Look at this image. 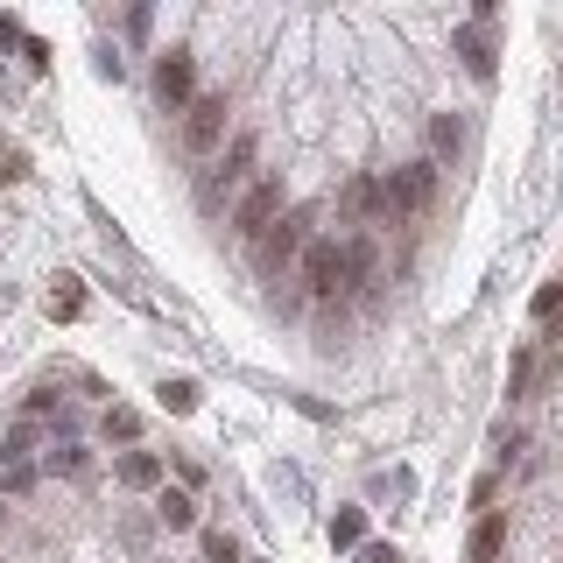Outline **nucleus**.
Masks as SVG:
<instances>
[{"label":"nucleus","mask_w":563,"mask_h":563,"mask_svg":"<svg viewBox=\"0 0 563 563\" xmlns=\"http://www.w3.org/2000/svg\"><path fill=\"white\" fill-rule=\"evenodd\" d=\"M303 289L317 296V303H339V296H352L345 240H310V246H303Z\"/></svg>","instance_id":"obj_1"},{"label":"nucleus","mask_w":563,"mask_h":563,"mask_svg":"<svg viewBox=\"0 0 563 563\" xmlns=\"http://www.w3.org/2000/svg\"><path fill=\"white\" fill-rule=\"evenodd\" d=\"M380 190H387V219H422L437 205V163H401Z\"/></svg>","instance_id":"obj_2"},{"label":"nucleus","mask_w":563,"mask_h":563,"mask_svg":"<svg viewBox=\"0 0 563 563\" xmlns=\"http://www.w3.org/2000/svg\"><path fill=\"white\" fill-rule=\"evenodd\" d=\"M303 211H282V225H268V233L254 240V261H261V275H289L296 261H303V246H310V233H303Z\"/></svg>","instance_id":"obj_3"},{"label":"nucleus","mask_w":563,"mask_h":563,"mask_svg":"<svg viewBox=\"0 0 563 563\" xmlns=\"http://www.w3.org/2000/svg\"><path fill=\"white\" fill-rule=\"evenodd\" d=\"M233 225L246 240H261L268 225H282V176H254V184L240 190V211H233Z\"/></svg>","instance_id":"obj_4"},{"label":"nucleus","mask_w":563,"mask_h":563,"mask_svg":"<svg viewBox=\"0 0 563 563\" xmlns=\"http://www.w3.org/2000/svg\"><path fill=\"white\" fill-rule=\"evenodd\" d=\"M225 141V92H198L184 106V148L190 155H211Z\"/></svg>","instance_id":"obj_5"},{"label":"nucleus","mask_w":563,"mask_h":563,"mask_svg":"<svg viewBox=\"0 0 563 563\" xmlns=\"http://www.w3.org/2000/svg\"><path fill=\"white\" fill-rule=\"evenodd\" d=\"M155 99H163L169 113H184V106L198 99V78H190V57H184V49H163V64H155Z\"/></svg>","instance_id":"obj_6"},{"label":"nucleus","mask_w":563,"mask_h":563,"mask_svg":"<svg viewBox=\"0 0 563 563\" xmlns=\"http://www.w3.org/2000/svg\"><path fill=\"white\" fill-rule=\"evenodd\" d=\"M500 550H507V515H493V507H486L479 528H472V542H465V556H472V563H493Z\"/></svg>","instance_id":"obj_7"},{"label":"nucleus","mask_w":563,"mask_h":563,"mask_svg":"<svg viewBox=\"0 0 563 563\" xmlns=\"http://www.w3.org/2000/svg\"><path fill=\"white\" fill-rule=\"evenodd\" d=\"M120 479H128V486H155V479H163V457H155V451H128V457H120Z\"/></svg>","instance_id":"obj_8"},{"label":"nucleus","mask_w":563,"mask_h":563,"mask_svg":"<svg viewBox=\"0 0 563 563\" xmlns=\"http://www.w3.org/2000/svg\"><path fill=\"white\" fill-rule=\"evenodd\" d=\"M331 542H339V550H360V542H366V515H360V507H339V521H331Z\"/></svg>","instance_id":"obj_9"},{"label":"nucleus","mask_w":563,"mask_h":563,"mask_svg":"<svg viewBox=\"0 0 563 563\" xmlns=\"http://www.w3.org/2000/svg\"><path fill=\"white\" fill-rule=\"evenodd\" d=\"M536 324H550V331H563V282H550V289H536Z\"/></svg>","instance_id":"obj_10"},{"label":"nucleus","mask_w":563,"mask_h":563,"mask_svg":"<svg viewBox=\"0 0 563 563\" xmlns=\"http://www.w3.org/2000/svg\"><path fill=\"white\" fill-rule=\"evenodd\" d=\"M155 507H163L169 528H190V521H198V500H190V493H169V486H163V500H155Z\"/></svg>","instance_id":"obj_11"},{"label":"nucleus","mask_w":563,"mask_h":563,"mask_svg":"<svg viewBox=\"0 0 563 563\" xmlns=\"http://www.w3.org/2000/svg\"><path fill=\"white\" fill-rule=\"evenodd\" d=\"M465 70H472V78H493V49H486L479 29H465Z\"/></svg>","instance_id":"obj_12"},{"label":"nucleus","mask_w":563,"mask_h":563,"mask_svg":"<svg viewBox=\"0 0 563 563\" xmlns=\"http://www.w3.org/2000/svg\"><path fill=\"white\" fill-rule=\"evenodd\" d=\"M106 437H113V444H134V437H141V416L134 409H106Z\"/></svg>","instance_id":"obj_13"},{"label":"nucleus","mask_w":563,"mask_h":563,"mask_svg":"<svg viewBox=\"0 0 563 563\" xmlns=\"http://www.w3.org/2000/svg\"><path fill=\"white\" fill-rule=\"evenodd\" d=\"M78 303H85V289H78V282H57V289H49V310H57V317H78Z\"/></svg>","instance_id":"obj_14"},{"label":"nucleus","mask_w":563,"mask_h":563,"mask_svg":"<svg viewBox=\"0 0 563 563\" xmlns=\"http://www.w3.org/2000/svg\"><path fill=\"white\" fill-rule=\"evenodd\" d=\"M205 563H240V542H233V536H219V528H211V536H205Z\"/></svg>","instance_id":"obj_15"},{"label":"nucleus","mask_w":563,"mask_h":563,"mask_svg":"<svg viewBox=\"0 0 563 563\" xmlns=\"http://www.w3.org/2000/svg\"><path fill=\"white\" fill-rule=\"evenodd\" d=\"M528 380H536V345L515 360V380H507V395H528Z\"/></svg>","instance_id":"obj_16"},{"label":"nucleus","mask_w":563,"mask_h":563,"mask_svg":"<svg viewBox=\"0 0 563 563\" xmlns=\"http://www.w3.org/2000/svg\"><path fill=\"white\" fill-rule=\"evenodd\" d=\"M430 141H437V155H451L457 148V120H430Z\"/></svg>","instance_id":"obj_17"},{"label":"nucleus","mask_w":563,"mask_h":563,"mask_svg":"<svg viewBox=\"0 0 563 563\" xmlns=\"http://www.w3.org/2000/svg\"><path fill=\"white\" fill-rule=\"evenodd\" d=\"M163 395H169V409H190V401H198V387H190V380H169Z\"/></svg>","instance_id":"obj_18"},{"label":"nucleus","mask_w":563,"mask_h":563,"mask_svg":"<svg viewBox=\"0 0 563 563\" xmlns=\"http://www.w3.org/2000/svg\"><path fill=\"white\" fill-rule=\"evenodd\" d=\"M360 563H401V556L387 550V542H366V550H360Z\"/></svg>","instance_id":"obj_19"}]
</instances>
